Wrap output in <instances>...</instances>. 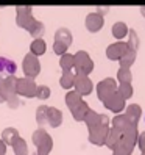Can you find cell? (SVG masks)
Listing matches in <instances>:
<instances>
[{"label": "cell", "instance_id": "cell-32", "mask_svg": "<svg viewBox=\"0 0 145 155\" xmlns=\"http://www.w3.org/2000/svg\"><path fill=\"white\" fill-rule=\"evenodd\" d=\"M119 80H120V83H130V80H131L130 71L125 69V68H122V69L119 71Z\"/></svg>", "mask_w": 145, "mask_h": 155}, {"label": "cell", "instance_id": "cell-27", "mask_svg": "<svg viewBox=\"0 0 145 155\" xmlns=\"http://www.w3.org/2000/svg\"><path fill=\"white\" fill-rule=\"evenodd\" d=\"M112 150H114V155H130L131 150H133V146L126 144V143L120 138V141L117 143V146H115Z\"/></svg>", "mask_w": 145, "mask_h": 155}, {"label": "cell", "instance_id": "cell-30", "mask_svg": "<svg viewBox=\"0 0 145 155\" xmlns=\"http://www.w3.org/2000/svg\"><path fill=\"white\" fill-rule=\"evenodd\" d=\"M117 93H119L123 99H128V97L133 96V88H131L130 83H120L119 89H117Z\"/></svg>", "mask_w": 145, "mask_h": 155}, {"label": "cell", "instance_id": "cell-4", "mask_svg": "<svg viewBox=\"0 0 145 155\" xmlns=\"http://www.w3.org/2000/svg\"><path fill=\"white\" fill-rule=\"evenodd\" d=\"M34 17H33V10L31 6H17L16 8V24L17 27L25 30H30V27L34 24Z\"/></svg>", "mask_w": 145, "mask_h": 155}, {"label": "cell", "instance_id": "cell-10", "mask_svg": "<svg viewBox=\"0 0 145 155\" xmlns=\"http://www.w3.org/2000/svg\"><path fill=\"white\" fill-rule=\"evenodd\" d=\"M126 50H128V44L125 42H115V44H111L109 47L106 49V55L109 60H120Z\"/></svg>", "mask_w": 145, "mask_h": 155}, {"label": "cell", "instance_id": "cell-26", "mask_svg": "<svg viewBox=\"0 0 145 155\" xmlns=\"http://www.w3.org/2000/svg\"><path fill=\"white\" fill-rule=\"evenodd\" d=\"M13 150L14 155H28V146L24 138H19L14 144H13Z\"/></svg>", "mask_w": 145, "mask_h": 155}, {"label": "cell", "instance_id": "cell-28", "mask_svg": "<svg viewBox=\"0 0 145 155\" xmlns=\"http://www.w3.org/2000/svg\"><path fill=\"white\" fill-rule=\"evenodd\" d=\"M126 33H128V27H126L123 22L114 24V27H112V35L115 36L117 39H122L123 36H126Z\"/></svg>", "mask_w": 145, "mask_h": 155}, {"label": "cell", "instance_id": "cell-31", "mask_svg": "<svg viewBox=\"0 0 145 155\" xmlns=\"http://www.w3.org/2000/svg\"><path fill=\"white\" fill-rule=\"evenodd\" d=\"M36 97L41 99V100H45L50 97V88L45 86V85H41L38 86V89H36Z\"/></svg>", "mask_w": 145, "mask_h": 155}, {"label": "cell", "instance_id": "cell-33", "mask_svg": "<svg viewBox=\"0 0 145 155\" xmlns=\"http://www.w3.org/2000/svg\"><path fill=\"white\" fill-rule=\"evenodd\" d=\"M139 146H140L142 152H145V132L140 133V136H139Z\"/></svg>", "mask_w": 145, "mask_h": 155}, {"label": "cell", "instance_id": "cell-12", "mask_svg": "<svg viewBox=\"0 0 145 155\" xmlns=\"http://www.w3.org/2000/svg\"><path fill=\"white\" fill-rule=\"evenodd\" d=\"M103 27V16H100L98 13H90L86 16V28L89 31H98Z\"/></svg>", "mask_w": 145, "mask_h": 155}, {"label": "cell", "instance_id": "cell-19", "mask_svg": "<svg viewBox=\"0 0 145 155\" xmlns=\"http://www.w3.org/2000/svg\"><path fill=\"white\" fill-rule=\"evenodd\" d=\"M89 113V105L84 102H81L77 108H74L72 110V116H74V119L75 121H84V117H86V114Z\"/></svg>", "mask_w": 145, "mask_h": 155}, {"label": "cell", "instance_id": "cell-23", "mask_svg": "<svg viewBox=\"0 0 145 155\" xmlns=\"http://www.w3.org/2000/svg\"><path fill=\"white\" fill-rule=\"evenodd\" d=\"M30 35L33 36L34 39H42V35L45 33V27H44V24L42 22H39V21H34V24L30 27Z\"/></svg>", "mask_w": 145, "mask_h": 155}, {"label": "cell", "instance_id": "cell-5", "mask_svg": "<svg viewBox=\"0 0 145 155\" xmlns=\"http://www.w3.org/2000/svg\"><path fill=\"white\" fill-rule=\"evenodd\" d=\"M36 89H38V85H36L34 80L27 78V77L17 78V85H16L17 96H22V97H27V99L36 97Z\"/></svg>", "mask_w": 145, "mask_h": 155}, {"label": "cell", "instance_id": "cell-16", "mask_svg": "<svg viewBox=\"0 0 145 155\" xmlns=\"http://www.w3.org/2000/svg\"><path fill=\"white\" fill-rule=\"evenodd\" d=\"M62 122V113L55 107H49V121H47V125L50 127H59Z\"/></svg>", "mask_w": 145, "mask_h": 155}, {"label": "cell", "instance_id": "cell-25", "mask_svg": "<svg viewBox=\"0 0 145 155\" xmlns=\"http://www.w3.org/2000/svg\"><path fill=\"white\" fill-rule=\"evenodd\" d=\"M126 117H128V121L131 122V124H137V119L140 117V108H139V105H131V107H128V111H126V114H125Z\"/></svg>", "mask_w": 145, "mask_h": 155}, {"label": "cell", "instance_id": "cell-18", "mask_svg": "<svg viewBox=\"0 0 145 155\" xmlns=\"http://www.w3.org/2000/svg\"><path fill=\"white\" fill-rule=\"evenodd\" d=\"M47 121H49V107L47 105L38 107V110H36V122L42 129L44 125H47Z\"/></svg>", "mask_w": 145, "mask_h": 155}, {"label": "cell", "instance_id": "cell-13", "mask_svg": "<svg viewBox=\"0 0 145 155\" xmlns=\"http://www.w3.org/2000/svg\"><path fill=\"white\" fill-rule=\"evenodd\" d=\"M16 71H17V66L13 60L0 57V77H11L16 74Z\"/></svg>", "mask_w": 145, "mask_h": 155}, {"label": "cell", "instance_id": "cell-35", "mask_svg": "<svg viewBox=\"0 0 145 155\" xmlns=\"http://www.w3.org/2000/svg\"><path fill=\"white\" fill-rule=\"evenodd\" d=\"M97 13L102 16V13H108V8H106V6H100V8H98V11H97Z\"/></svg>", "mask_w": 145, "mask_h": 155}, {"label": "cell", "instance_id": "cell-37", "mask_svg": "<svg viewBox=\"0 0 145 155\" xmlns=\"http://www.w3.org/2000/svg\"><path fill=\"white\" fill-rule=\"evenodd\" d=\"M142 155H145V152H142Z\"/></svg>", "mask_w": 145, "mask_h": 155}, {"label": "cell", "instance_id": "cell-21", "mask_svg": "<svg viewBox=\"0 0 145 155\" xmlns=\"http://www.w3.org/2000/svg\"><path fill=\"white\" fill-rule=\"evenodd\" d=\"M59 66L62 68L64 72H69L75 68V58L74 55H70V53H64L61 58H59Z\"/></svg>", "mask_w": 145, "mask_h": 155}, {"label": "cell", "instance_id": "cell-17", "mask_svg": "<svg viewBox=\"0 0 145 155\" xmlns=\"http://www.w3.org/2000/svg\"><path fill=\"white\" fill-rule=\"evenodd\" d=\"M45 50H47V44L44 39H33V42L30 44V53L34 57L44 55Z\"/></svg>", "mask_w": 145, "mask_h": 155}, {"label": "cell", "instance_id": "cell-8", "mask_svg": "<svg viewBox=\"0 0 145 155\" xmlns=\"http://www.w3.org/2000/svg\"><path fill=\"white\" fill-rule=\"evenodd\" d=\"M84 122L87 125V129L92 130V129H95V127H98V125H108L109 124V119H108L105 114H98V113H95L92 110H89V113L84 117Z\"/></svg>", "mask_w": 145, "mask_h": 155}, {"label": "cell", "instance_id": "cell-14", "mask_svg": "<svg viewBox=\"0 0 145 155\" xmlns=\"http://www.w3.org/2000/svg\"><path fill=\"white\" fill-rule=\"evenodd\" d=\"M19 138H20L19 130L14 129V127H6V129H3V132H2V141L6 146H13Z\"/></svg>", "mask_w": 145, "mask_h": 155}, {"label": "cell", "instance_id": "cell-20", "mask_svg": "<svg viewBox=\"0 0 145 155\" xmlns=\"http://www.w3.org/2000/svg\"><path fill=\"white\" fill-rule=\"evenodd\" d=\"M81 102H83V99H81V96L77 93V91H70V93L66 94V104L70 108V111L74 110V108H77Z\"/></svg>", "mask_w": 145, "mask_h": 155}, {"label": "cell", "instance_id": "cell-7", "mask_svg": "<svg viewBox=\"0 0 145 155\" xmlns=\"http://www.w3.org/2000/svg\"><path fill=\"white\" fill-rule=\"evenodd\" d=\"M108 133H109V127L108 125H98L95 129L89 130V141L95 146H102L106 143Z\"/></svg>", "mask_w": 145, "mask_h": 155}, {"label": "cell", "instance_id": "cell-36", "mask_svg": "<svg viewBox=\"0 0 145 155\" xmlns=\"http://www.w3.org/2000/svg\"><path fill=\"white\" fill-rule=\"evenodd\" d=\"M142 14H143V16H145V6H143V8H142Z\"/></svg>", "mask_w": 145, "mask_h": 155}, {"label": "cell", "instance_id": "cell-15", "mask_svg": "<svg viewBox=\"0 0 145 155\" xmlns=\"http://www.w3.org/2000/svg\"><path fill=\"white\" fill-rule=\"evenodd\" d=\"M55 42H59L62 45H66V47H69V45L72 44V33L69 28H58L56 33H55Z\"/></svg>", "mask_w": 145, "mask_h": 155}, {"label": "cell", "instance_id": "cell-6", "mask_svg": "<svg viewBox=\"0 0 145 155\" xmlns=\"http://www.w3.org/2000/svg\"><path fill=\"white\" fill-rule=\"evenodd\" d=\"M115 93H117V86H115V81L112 78H105L97 85V94H98V99L102 102H105L108 97H111Z\"/></svg>", "mask_w": 145, "mask_h": 155}, {"label": "cell", "instance_id": "cell-3", "mask_svg": "<svg viewBox=\"0 0 145 155\" xmlns=\"http://www.w3.org/2000/svg\"><path fill=\"white\" fill-rule=\"evenodd\" d=\"M22 69H24V74H25L27 78L34 80L36 77L39 75V72H41L39 58L31 55V53H27V55L24 57V61H22Z\"/></svg>", "mask_w": 145, "mask_h": 155}, {"label": "cell", "instance_id": "cell-1", "mask_svg": "<svg viewBox=\"0 0 145 155\" xmlns=\"http://www.w3.org/2000/svg\"><path fill=\"white\" fill-rule=\"evenodd\" d=\"M31 140H33V144L36 146V150H38L36 155H49L52 152L53 140H52V136L44 129H38V130H36L33 133V136H31Z\"/></svg>", "mask_w": 145, "mask_h": 155}, {"label": "cell", "instance_id": "cell-11", "mask_svg": "<svg viewBox=\"0 0 145 155\" xmlns=\"http://www.w3.org/2000/svg\"><path fill=\"white\" fill-rule=\"evenodd\" d=\"M103 104H105L106 108H109L111 111L119 113V111L123 110V107H125V99H123L119 93H115V94H112L111 97H108Z\"/></svg>", "mask_w": 145, "mask_h": 155}, {"label": "cell", "instance_id": "cell-24", "mask_svg": "<svg viewBox=\"0 0 145 155\" xmlns=\"http://www.w3.org/2000/svg\"><path fill=\"white\" fill-rule=\"evenodd\" d=\"M120 138H122V133L120 132H117L115 129H112V130H109V133H108V138H106V146L108 147H111V149H114L115 146H117V143L120 141Z\"/></svg>", "mask_w": 145, "mask_h": 155}, {"label": "cell", "instance_id": "cell-9", "mask_svg": "<svg viewBox=\"0 0 145 155\" xmlns=\"http://www.w3.org/2000/svg\"><path fill=\"white\" fill-rule=\"evenodd\" d=\"M77 93L80 96H87L90 94V91H92V81L89 80V77L86 75H75V83H74Z\"/></svg>", "mask_w": 145, "mask_h": 155}, {"label": "cell", "instance_id": "cell-22", "mask_svg": "<svg viewBox=\"0 0 145 155\" xmlns=\"http://www.w3.org/2000/svg\"><path fill=\"white\" fill-rule=\"evenodd\" d=\"M75 83V74L72 71L69 72H62V75H61V80H59V85L64 88V89H70L72 86H74Z\"/></svg>", "mask_w": 145, "mask_h": 155}, {"label": "cell", "instance_id": "cell-34", "mask_svg": "<svg viewBox=\"0 0 145 155\" xmlns=\"http://www.w3.org/2000/svg\"><path fill=\"white\" fill-rule=\"evenodd\" d=\"M5 153H6V144L0 138V155H5Z\"/></svg>", "mask_w": 145, "mask_h": 155}, {"label": "cell", "instance_id": "cell-2", "mask_svg": "<svg viewBox=\"0 0 145 155\" xmlns=\"http://www.w3.org/2000/svg\"><path fill=\"white\" fill-rule=\"evenodd\" d=\"M74 58H75V75H86L87 77L94 69V63L90 60L89 53L84 50H80L74 55Z\"/></svg>", "mask_w": 145, "mask_h": 155}, {"label": "cell", "instance_id": "cell-29", "mask_svg": "<svg viewBox=\"0 0 145 155\" xmlns=\"http://www.w3.org/2000/svg\"><path fill=\"white\" fill-rule=\"evenodd\" d=\"M134 57H136V52L133 50H126V53L120 58V66L125 68V69H128L133 63H134Z\"/></svg>", "mask_w": 145, "mask_h": 155}]
</instances>
